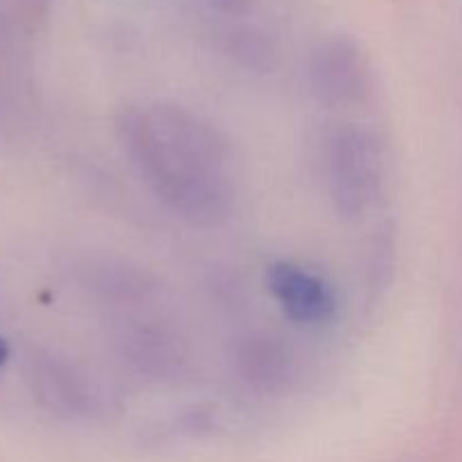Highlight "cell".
Wrapping results in <instances>:
<instances>
[{
    "label": "cell",
    "mask_w": 462,
    "mask_h": 462,
    "mask_svg": "<svg viewBox=\"0 0 462 462\" xmlns=\"http://www.w3.org/2000/svg\"><path fill=\"white\" fill-rule=\"evenodd\" d=\"M116 134L140 183L171 215L201 228L228 219L237 179L219 126L180 104L135 102L120 108Z\"/></svg>",
    "instance_id": "1"
},
{
    "label": "cell",
    "mask_w": 462,
    "mask_h": 462,
    "mask_svg": "<svg viewBox=\"0 0 462 462\" xmlns=\"http://www.w3.org/2000/svg\"><path fill=\"white\" fill-rule=\"evenodd\" d=\"M329 201L343 219H361L379 199L386 179V156L377 134L356 122L329 131L323 149Z\"/></svg>",
    "instance_id": "2"
},
{
    "label": "cell",
    "mask_w": 462,
    "mask_h": 462,
    "mask_svg": "<svg viewBox=\"0 0 462 462\" xmlns=\"http://www.w3.org/2000/svg\"><path fill=\"white\" fill-rule=\"evenodd\" d=\"M310 88L329 108L364 102L373 88V68L364 45L350 34L320 41L310 57Z\"/></svg>",
    "instance_id": "3"
},
{
    "label": "cell",
    "mask_w": 462,
    "mask_h": 462,
    "mask_svg": "<svg viewBox=\"0 0 462 462\" xmlns=\"http://www.w3.org/2000/svg\"><path fill=\"white\" fill-rule=\"evenodd\" d=\"M266 287L289 320L305 328L323 325L337 314L332 287L314 271L293 262H273L266 271Z\"/></svg>",
    "instance_id": "4"
},
{
    "label": "cell",
    "mask_w": 462,
    "mask_h": 462,
    "mask_svg": "<svg viewBox=\"0 0 462 462\" xmlns=\"http://www.w3.org/2000/svg\"><path fill=\"white\" fill-rule=\"evenodd\" d=\"M239 377L260 393H280L293 377V355L273 334H248L235 346Z\"/></svg>",
    "instance_id": "5"
},
{
    "label": "cell",
    "mask_w": 462,
    "mask_h": 462,
    "mask_svg": "<svg viewBox=\"0 0 462 462\" xmlns=\"http://www.w3.org/2000/svg\"><path fill=\"white\" fill-rule=\"evenodd\" d=\"M39 397L61 415H84L93 404V393L79 373L59 361H48L36 374Z\"/></svg>",
    "instance_id": "6"
},
{
    "label": "cell",
    "mask_w": 462,
    "mask_h": 462,
    "mask_svg": "<svg viewBox=\"0 0 462 462\" xmlns=\"http://www.w3.org/2000/svg\"><path fill=\"white\" fill-rule=\"evenodd\" d=\"M122 347H125V356L135 365L138 373L161 377L179 368V341L162 329L149 328V325L131 329L122 341Z\"/></svg>",
    "instance_id": "7"
},
{
    "label": "cell",
    "mask_w": 462,
    "mask_h": 462,
    "mask_svg": "<svg viewBox=\"0 0 462 462\" xmlns=\"http://www.w3.org/2000/svg\"><path fill=\"white\" fill-rule=\"evenodd\" d=\"M221 48L239 66L257 72L273 70L280 59L278 41L255 25H239L228 30L221 41Z\"/></svg>",
    "instance_id": "8"
},
{
    "label": "cell",
    "mask_w": 462,
    "mask_h": 462,
    "mask_svg": "<svg viewBox=\"0 0 462 462\" xmlns=\"http://www.w3.org/2000/svg\"><path fill=\"white\" fill-rule=\"evenodd\" d=\"M260 0H208L212 9L221 16H228V18H242L246 14H251L253 9L257 7Z\"/></svg>",
    "instance_id": "9"
},
{
    "label": "cell",
    "mask_w": 462,
    "mask_h": 462,
    "mask_svg": "<svg viewBox=\"0 0 462 462\" xmlns=\"http://www.w3.org/2000/svg\"><path fill=\"white\" fill-rule=\"evenodd\" d=\"M7 356H9V346L3 337H0V368L7 364Z\"/></svg>",
    "instance_id": "10"
}]
</instances>
